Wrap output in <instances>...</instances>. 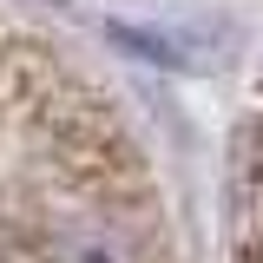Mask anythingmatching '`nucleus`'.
Segmentation results:
<instances>
[{
  "label": "nucleus",
  "mask_w": 263,
  "mask_h": 263,
  "mask_svg": "<svg viewBox=\"0 0 263 263\" xmlns=\"http://www.w3.org/2000/svg\"><path fill=\"white\" fill-rule=\"evenodd\" d=\"M40 263H145L138 257V237L105 211H66L40 230Z\"/></svg>",
  "instance_id": "f257e3e1"
}]
</instances>
